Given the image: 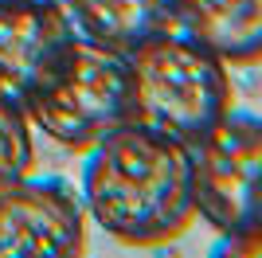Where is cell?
Here are the masks:
<instances>
[{"instance_id":"cell-1","label":"cell","mask_w":262,"mask_h":258,"mask_svg":"<svg viewBox=\"0 0 262 258\" xmlns=\"http://www.w3.org/2000/svg\"><path fill=\"white\" fill-rule=\"evenodd\" d=\"M82 204L90 223L121 247H168L196 227L192 153L184 141L125 121L86 153Z\"/></svg>"},{"instance_id":"cell-7","label":"cell","mask_w":262,"mask_h":258,"mask_svg":"<svg viewBox=\"0 0 262 258\" xmlns=\"http://www.w3.org/2000/svg\"><path fill=\"white\" fill-rule=\"evenodd\" d=\"M176 28L227 67L262 63V0H180Z\"/></svg>"},{"instance_id":"cell-11","label":"cell","mask_w":262,"mask_h":258,"mask_svg":"<svg viewBox=\"0 0 262 258\" xmlns=\"http://www.w3.org/2000/svg\"><path fill=\"white\" fill-rule=\"evenodd\" d=\"M0 4H47V8H63V0H0Z\"/></svg>"},{"instance_id":"cell-2","label":"cell","mask_w":262,"mask_h":258,"mask_svg":"<svg viewBox=\"0 0 262 258\" xmlns=\"http://www.w3.org/2000/svg\"><path fill=\"white\" fill-rule=\"evenodd\" d=\"M125 63L133 90V121L168 133L184 145H192L223 114L235 110L231 67L180 28L149 35L133 51H125Z\"/></svg>"},{"instance_id":"cell-9","label":"cell","mask_w":262,"mask_h":258,"mask_svg":"<svg viewBox=\"0 0 262 258\" xmlns=\"http://www.w3.org/2000/svg\"><path fill=\"white\" fill-rule=\"evenodd\" d=\"M35 168V133L28 110L0 98V188L32 176Z\"/></svg>"},{"instance_id":"cell-5","label":"cell","mask_w":262,"mask_h":258,"mask_svg":"<svg viewBox=\"0 0 262 258\" xmlns=\"http://www.w3.org/2000/svg\"><path fill=\"white\" fill-rule=\"evenodd\" d=\"M90 215L67 180H24L0 188V258H75L86 250Z\"/></svg>"},{"instance_id":"cell-8","label":"cell","mask_w":262,"mask_h":258,"mask_svg":"<svg viewBox=\"0 0 262 258\" xmlns=\"http://www.w3.org/2000/svg\"><path fill=\"white\" fill-rule=\"evenodd\" d=\"M180 0H63L78 35L102 43L110 51H133L149 35L176 28Z\"/></svg>"},{"instance_id":"cell-3","label":"cell","mask_w":262,"mask_h":258,"mask_svg":"<svg viewBox=\"0 0 262 258\" xmlns=\"http://www.w3.org/2000/svg\"><path fill=\"white\" fill-rule=\"evenodd\" d=\"M24 110L35 133L71 153H90L106 133L133 121L129 63L75 32Z\"/></svg>"},{"instance_id":"cell-10","label":"cell","mask_w":262,"mask_h":258,"mask_svg":"<svg viewBox=\"0 0 262 258\" xmlns=\"http://www.w3.org/2000/svg\"><path fill=\"white\" fill-rule=\"evenodd\" d=\"M215 254H231V258H262V215L251 223L235 227L227 235H219Z\"/></svg>"},{"instance_id":"cell-4","label":"cell","mask_w":262,"mask_h":258,"mask_svg":"<svg viewBox=\"0 0 262 258\" xmlns=\"http://www.w3.org/2000/svg\"><path fill=\"white\" fill-rule=\"evenodd\" d=\"M196 215L227 235L262 215V118L231 110L192 145Z\"/></svg>"},{"instance_id":"cell-6","label":"cell","mask_w":262,"mask_h":258,"mask_svg":"<svg viewBox=\"0 0 262 258\" xmlns=\"http://www.w3.org/2000/svg\"><path fill=\"white\" fill-rule=\"evenodd\" d=\"M75 35L67 8L0 4V98L28 106L35 86Z\"/></svg>"}]
</instances>
